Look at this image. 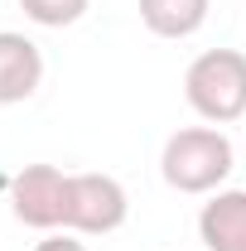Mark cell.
I'll return each mask as SVG.
<instances>
[{
    "mask_svg": "<svg viewBox=\"0 0 246 251\" xmlns=\"http://www.w3.org/2000/svg\"><path fill=\"white\" fill-rule=\"evenodd\" d=\"M159 174H164V184L179 188V193H213L232 174V140L222 130H213V126L174 130L164 140Z\"/></svg>",
    "mask_w": 246,
    "mask_h": 251,
    "instance_id": "cell-1",
    "label": "cell"
},
{
    "mask_svg": "<svg viewBox=\"0 0 246 251\" xmlns=\"http://www.w3.org/2000/svg\"><path fill=\"white\" fill-rule=\"evenodd\" d=\"M188 106L213 126L242 121L246 116V53L237 49H208L188 63L184 73Z\"/></svg>",
    "mask_w": 246,
    "mask_h": 251,
    "instance_id": "cell-2",
    "label": "cell"
},
{
    "mask_svg": "<svg viewBox=\"0 0 246 251\" xmlns=\"http://www.w3.org/2000/svg\"><path fill=\"white\" fill-rule=\"evenodd\" d=\"M125 213H130V198L111 174H68V222L63 227L106 237L125 222Z\"/></svg>",
    "mask_w": 246,
    "mask_h": 251,
    "instance_id": "cell-3",
    "label": "cell"
},
{
    "mask_svg": "<svg viewBox=\"0 0 246 251\" xmlns=\"http://www.w3.org/2000/svg\"><path fill=\"white\" fill-rule=\"evenodd\" d=\"M10 208L25 227H63L68 222V174L53 164H25L10 179Z\"/></svg>",
    "mask_w": 246,
    "mask_h": 251,
    "instance_id": "cell-4",
    "label": "cell"
},
{
    "mask_svg": "<svg viewBox=\"0 0 246 251\" xmlns=\"http://www.w3.org/2000/svg\"><path fill=\"white\" fill-rule=\"evenodd\" d=\"M44 82V53L39 44L15 29H0V106L29 101Z\"/></svg>",
    "mask_w": 246,
    "mask_h": 251,
    "instance_id": "cell-5",
    "label": "cell"
},
{
    "mask_svg": "<svg viewBox=\"0 0 246 251\" xmlns=\"http://www.w3.org/2000/svg\"><path fill=\"white\" fill-rule=\"evenodd\" d=\"M198 237L208 251H246V188H227L203 203Z\"/></svg>",
    "mask_w": 246,
    "mask_h": 251,
    "instance_id": "cell-6",
    "label": "cell"
},
{
    "mask_svg": "<svg viewBox=\"0 0 246 251\" xmlns=\"http://www.w3.org/2000/svg\"><path fill=\"white\" fill-rule=\"evenodd\" d=\"M213 0H140V20L159 39H188L203 29Z\"/></svg>",
    "mask_w": 246,
    "mask_h": 251,
    "instance_id": "cell-7",
    "label": "cell"
},
{
    "mask_svg": "<svg viewBox=\"0 0 246 251\" xmlns=\"http://www.w3.org/2000/svg\"><path fill=\"white\" fill-rule=\"evenodd\" d=\"M87 5H92V0H20V10L29 15L34 25H44V29L77 25V20L87 15Z\"/></svg>",
    "mask_w": 246,
    "mask_h": 251,
    "instance_id": "cell-8",
    "label": "cell"
},
{
    "mask_svg": "<svg viewBox=\"0 0 246 251\" xmlns=\"http://www.w3.org/2000/svg\"><path fill=\"white\" fill-rule=\"evenodd\" d=\"M34 251H87V247H82L77 237H68V232H53V237H44Z\"/></svg>",
    "mask_w": 246,
    "mask_h": 251,
    "instance_id": "cell-9",
    "label": "cell"
}]
</instances>
